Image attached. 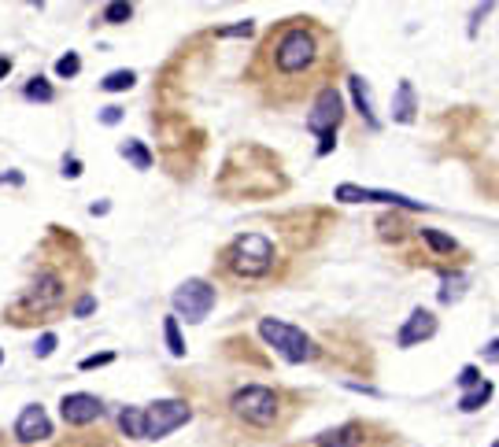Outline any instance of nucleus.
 Listing matches in <instances>:
<instances>
[{
  "instance_id": "obj_11",
  "label": "nucleus",
  "mask_w": 499,
  "mask_h": 447,
  "mask_svg": "<svg viewBox=\"0 0 499 447\" xmlns=\"http://www.w3.org/2000/svg\"><path fill=\"white\" fill-rule=\"evenodd\" d=\"M433 333H437V318H433V311H422L418 307L411 318L403 322V329H400V348H414V344H422V340H429Z\"/></svg>"
},
{
  "instance_id": "obj_3",
  "label": "nucleus",
  "mask_w": 499,
  "mask_h": 447,
  "mask_svg": "<svg viewBox=\"0 0 499 447\" xmlns=\"http://www.w3.org/2000/svg\"><path fill=\"white\" fill-rule=\"evenodd\" d=\"M233 414L241 418L244 425L252 429H270L278 425V414H281V396L267 385H244L237 396H233Z\"/></svg>"
},
{
  "instance_id": "obj_31",
  "label": "nucleus",
  "mask_w": 499,
  "mask_h": 447,
  "mask_svg": "<svg viewBox=\"0 0 499 447\" xmlns=\"http://www.w3.org/2000/svg\"><path fill=\"white\" fill-rule=\"evenodd\" d=\"M93 307H97V299H93V296H85V299H82V304H78V307H74V314H78V318H82V314H89V311H93Z\"/></svg>"
},
{
  "instance_id": "obj_32",
  "label": "nucleus",
  "mask_w": 499,
  "mask_h": 447,
  "mask_svg": "<svg viewBox=\"0 0 499 447\" xmlns=\"http://www.w3.org/2000/svg\"><path fill=\"white\" fill-rule=\"evenodd\" d=\"M63 174H67V178H78V174H82V163H78V159H67V163H63Z\"/></svg>"
},
{
  "instance_id": "obj_19",
  "label": "nucleus",
  "mask_w": 499,
  "mask_h": 447,
  "mask_svg": "<svg viewBox=\"0 0 499 447\" xmlns=\"http://www.w3.org/2000/svg\"><path fill=\"white\" fill-rule=\"evenodd\" d=\"M122 155H126V159L134 163L137 170H148V166H152V155H148V148H144L141 141H126V144H122Z\"/></svg>"
},
{
  "instance_id": "obj_7",
  "label": "nucleus",
  "mask_w": 499,
  "mask_h": 447,
  "mask_svg": "<svg viewBox=\"0 0 499 447\" xmlns=\"http://www.w3.org/2000/svg\"><path fill=\"white\" fill-rule=\"evenodd\" d=\"M211 307H215V288L207 285V281H200V278L185 281V285L174 292V311H178L185 322H204Z\"/></svg>"
},
{
  "instance_id": "obj_14",
  "label": "nucleus",
  "mask_w": 499,
  "mask_h": 447,
  "mask_svg": "<svg viewBox=\"0 0 499 447\" xmlns=\"http://www.w3.org/2000/svg\"><path fill=\"white\" fill-rule=\"evenodd\" d=\"M414 89H411V82H400V89H396V104H392V118L396 122H414Z\"/></svg>"
},
{
  "instance_id": "obj_26",
  "label": "nucleus",
  "mask_w": 499,
  "mask_h": 447,
  "mask_svg": "<svg viewBox=\"0 0 499 447\" xmlns=\"http://www.w3.org/2000/svg\"><path fill=\"white\" fill-rule=\"evenodd\" d=\"M34 351H37V359H48V355L56 351V333H45L41 340H37V348H34Z\"/></svg>"
},
{
  "instance_id": "obj_6",
  "label": "nucleus",
  "mask_w": 499,
  "mask_h": 447,
  "mask_svg": "<svg viewBox=\"0 0 499 447\" xmlns=\"http://www.w3.org/2000/svg\"><path fill=\"white\" fill-rule=\"evenodd\" d=\"M192 418L189 403L181 399H160L144 411V440H163L167 432H174L178 425H185Z\"/></svg>"
},
{
  "instance_id": "obj_21",
  "label": "nucleus",
  "mask_w": 499,
  "mask_h": 447,
  "mask_svg": "<svg viewBox=\"0 0 499 447\" xmlns=\"http://www.w3.org/2000/svg\"><path fill=\"white\" fill-rule=\"evenodd\" d=\"M134 82H137L134 71H115V74L104 78V89H108V93H122V89H129Z\"/></svg>"
},
{
  "instance_id": "obj_35",
  "label": "nucleus",
  "mask_w": 499,
  "mask_h": 447,
  "mask_svg": "<svg viewBox=\"0 0 499 447\" xmlns=\"http://www.w3.org/2000/svg\"><path fill=\"white\" fill-rule=\"evenodd\" d=\"M492 447H499V440H496V444H492Z\"/></svg>"
},
{
  "instance_id": "obj_15",
  "label": "nucleus",
  "mask_w": 499,
  "mask_h": 447,
  "mask_svg": "<svg viewBox=\"0 0 499 447\" xmlns=\"http://www.w3.org/2000/svg\"><path fill=\"white\" fill-rule=\"evenodd\" d=\"M348 89H351V97H356L363 118L377 129V115H374V108H370V93H366V82H363V78H348Z\"/></svg>"
},
{
  "instance_id": "obj_34",
  "label": "nucleus",
  "mask_w": 499,
  "mask_h": 447,
  "mask_svg": "<svg viewBox=\"0 0 499 447\" xmlns=\"http://www.w3.org/2000/svg\"><path fill=\"white\" fill-rule=\"evenodd\" d=\"M8 71H11V59H8V56H0V78H4Z\"/></svg>"
},
{
  "instance_id": "obj_1",
  "label": "nucleus",
  "mask_w": 499,
  "mask_h": 447,
  "mask_svg": "<svg viewBox=\"0 0 499 447\" xmlns=\"http://www.w3.org/2000/svg\"><path fill=\"white\" fill-rule=\"evenodd\" d=\"M337 41L330 30L314 26L311 19L288 22L278 37L267 41V59H270V78L278 74L274 85H293V97L307 93L311 85H318V78L325 74L330 59L337 63Z\"/></svg>"
},
{
  "instance_id": "obj_8",
  "label": "nucleus",
  "mask_w": 499,
  "mask_h": 447,
  "mask_svg": "<svg viewBox=\"0 0 499 447\" xmlns=\"http://www.w3.org/2000/svg\"><path fill=\"white\" fill-rule=\"evenodd\" d=\"M100 399L97 396H89V392H74V396H63L59 403V414H63V422L67 425H89V422H97L100 418Z\"/></svg>"
},
{
  "instance_id": "obj_9",
  "label": "nucleus",
  "mask_w": 499,
  "mask_h": 447,
  "mask_svg": "<svg viewBox=\"0 0 499 447\" xmlns=\"http://www.w3.org/2000/svg\"><path fill=\"white\" fill-rule=\"evenodd\" d=\"M337 200L344 204H359V200H370V204H392V207H407V211H418L422 204L407 200L400 192H381V189H359V185H337Z\"/></svg>"
},
{
  "instance_id": "obj_30",
  "label": "nucleus",
  "mask_w": 499,
  "mask_h": 447,
  "mask_svg": "<svg viewBox=\"0 0 499 447\" xmlns=\"http://www.w3.org/2000/svg\"><path fill=\"white\" fill-rule=\"evenodd\" d=\"M481 359H484V362H499V340H492V344L481 351Z\"/></svg>"
},
{
  "instance_id": "obj_18",
  "label": "nucleus",
  "mask_w": 499,
  "mask_h": 447,
  "mask_svg": "<svg viewBox=\"0 0 499 447\" xmlns=\"http://www.w3.org/2000/svg\"><path fill=\"white\" fill-rule=\"evenodd\" d=\"M422 241L433 248V252H440V255H455L458 252V244L451 241V236H444L440 229H422Z\"/></svg>"
},
{
  "instance_id": "obj_5",
  "label": "nucleus",
  "mask_w": 499,
  "mask_h": 447,
  "mask_svg": "<svg viewBox=\"0 0 499 447\" xmlns=\"http://www.w3.org/2000/svg\"><path fill=\"white\" fill-rule=\"evenodd\" d=\"M344 122V100L333 85H322L318 89V100H314V111L307 115V129L311 134H318L322 144H318V155H325L333 148V137H337V126Z\"/></svg>"
},
{
  "instance_id": "obj_36",
  "label": "nucleus",
  "mask_w": 499,
  "mask_h": 447,
  "mask_svg": "<svg viewBox=\"0 0 499 447\" xmlns=\"http://www.w3.org/2000/svg\"><path fill=\"white\" fill-rule=\"evenodd\" d=\"M0 359H4V355H0Z\"/></svg>"
},
{
  "instance_id": "obj_25",
  "label": "nucleus",
  "mask_w": 499,
  "mask_h": 447,
  "mask_svg": "<svg viewBox=\"0 0 499 447\" xmlns=\"http://www.w3.org/2000/svg\"><path fill=\"white\" fill-rule=\"evenodd\" d=\"M129 15H134V8H129V4H108V8H104V22H126Z\"/></svg>"
},
{
  "instance_id": "obj_20",
  "label": "nucleus",
  "mask_w": 499,
  "mask_h": 447,
  "mask_svg": "<svg viewBox=\"0 0 499 447\" xmlns=\"http://www.w3.org/2000/svg\"><path fill=\"white\" fill-rule=\"evenodd\" d=\"M163 336H167V348L174 359H181L185 355V340H181V329H178V318H167L163 322Z\"/></svg>"
},
{
  "instance_id": "obj_22",
  "label": "nucleus",
  "mask_w": 499,
  "mask_h": 447,
  "mask_svg": "<svg viewBox=\"0 0 499 447\" xmlns=\"http://www.w3.org/2000/svg\"><path fill=\"white\" fill-rule=\"evenodd\" d=\"M78 71H82V59H78L74 52H67V56L56 59V74H59V78H74Z\"/></svg>"
},
{
  "instance_id": "obj_4",
  "label": "nucleus",
  "mask_w": 499,
  "mask_h": 447,
  "mask_svg": "<svg viewBox=\"0 0 499 447\" xmlns=\"http://www.w3.org/2000/svg\"><path fill=\"white\" fill-rule=\"evenodd\" d=\"M259 336L267 340L285 362H311L314 355H318L304 329H296V325H288V322H278V318H262L259 322Z\"/></svg>"
},
{
  "instance_id": "obj_27",
  "label": "nucleus",
  "mask_w": 499,
  "mask_h": 447,
  "mask_svg": "<svg viewBox=\"0 0 499 447\" xmlns=\"http://www.w3.org/2000/svg\"><path fill=\"white\" fill-rule=\"evenodd\" d=\"M458 385H463V388H477V385H481V374H477V366H466V370L458 374Z\"/></svg>"
},
{
  "instance_id": "obj_23",
  "label": "nucleus",
  "mask_w": 499,
  "mask_h": 447,
  "mask_svg": "<svg viewBox=\"0 0 499 447\" xmlns=\"http://www.w3.org/2000/svg\"><path fill=\"white\" fill-rule=\"evenodd\" d=\"M26 97L30 100H52V85L45 78H30V85H26Z\"/></svg>"
},
{
  "instance_id": "obj_10",
  "label": "nucleus",
  "mask_w": 499,
  "mask_h": 447,
  "mask_svg": "<svg viewBox=\"0 0 499 447\" xmlns=\"http://www.w3.org/2000/svg\"><path fill=\"white\" fill-rule=\"evenodd\" d=\"M15 437H19V444H37V440L52 437L48 414H45L37 403H30V406H26V411L19 414V422H15Z\"/></svg>"
},
{
  "instance_id": "obj_24",
  "label": "nucleus",
  "mask_w": 499,
  "mask_h": 447,
  "mask_svg": "<svg viewBox=\"0 0 499 447\" xmlns=\"http://www.w3.org/2000/svg\"><path fill=\"white\" fill-rule=\"evenodd\" d=\"M463 285H466V278H463V274H458V278H448V281H444V292H440V299H444V304H451V299H458V296H463Z\"/></svg>"
},
{
  "instance_id": "obj_2",
  "label": "nucleus",
  "mask_w": 499,
  "mask_h": 447,
  "mask_svg": "<svg viewBox=\"0 0 499 447\" xmlns=\"http://www.w3.org/2000/svg\"><path fill=\"white\" fill-rule=\"evenodd\" d=\"M222 267L237 278H262L274 267V241L262 233H244L222 252Z\"/></svg>"
},
{
  "instance_id": "obj_29",
  "label": "nucleus",
  "mask_w": 499,
  "mask_h": 447,
  "mask_svg": "<svg viewBox=\"0 0 499 447\" xmlns=\"http://www.w3.org/2000/svg\"><path fill=\"white\" fill-rule=\"evenodd\" d=\"M252 34V22H241V26H230V30H218V37H248Z\"/></svg>"
},
{
  "instance_id": "obj_16",
  "label": "nucleus",
  "mask_w": 499,
  "mask_h": 447,
  "mask_svg": "<svg viewBox=\"0 0 499 447\" xmlns=\"http://www.w3.org/2000/svg\"><path fill=\"white\" fill-rule=\"evenodd\" d=\"M119 425H122L126 437L144 440V411H137V406H126V411L119 414Z\"/></svg>"
},
{
  "instance_id": "obj_17",
  "label": "nucleus",
  "mask_w": 499,
  "mask_h": 447,
  "mask_svg": "<svg viewBox=\"0 0 499 447\" xmlns=\"http://www.w3.org/2000/svg\"><path fill=\"white\" fill-rule=\"evenodd\" d=\"M489 396H492V385H489V381H481L477 388H470L466 396L458 399V411H466V414H470V411H481V406L489 403Z\"/></svg>"
},
{
  "instance_id": "obj_13",
  "label": "nucleus",
  "mask_w": 499,
  "mask_h": 447,
  "mask_svg": "<svg viewBox=\"0 0 499 447\" xmlns=\"http://www.w3.org/2000/svg\"><path fill=\"white\" fill-rule=\"evenodd\" d=\"M56 299H59V278H56V274H45V278L34 285V292H30V307L45 311V307L56 304Z\"/></svg>"
},
{
  "instance_id": "obj_12",
  "label": "nucleus",
  "mask_w": 499,
  "mask_h": 447,
  "mask_svg": "<svg viewBox=\"0 0 499 447\" xmlns=\"http://www.w3.org/2000/svg\"><path fill=\"white\" fill-rule=\"evenodd\" d=\"M363 444H366V429L359 422L330 429V432H322V437H318V447H363Z\"/></svg>"
},
{
  "instance_id": "obj_28",
  "label": "nucleus",
  "mask_w": 499,
  "mask_h": 447,
  "mask_svg": "<svg viewBox=\"0 0 499 447\" xmlns=\"http://www.w3.org/2000/svg\"><path fill=\"white\" fill-rule=\"evenodd\" d=\"M115 355L111 351H104V355H89V359H82V370H93V366H104V362H111Z\"/></svg>"
},
{
  "instance_id": "obj_33",
  "label": "nucleus",
  "mask_w": 499,
  "mask_h": 447,
  "mask_svg": "<svg viewBox=\"0 0 499 447\" xmlns=\"http://www.w3.org/2000/svg\"><path fill=\"white\" fill-rule=\"evenodd\" d=\"M100 118L111 126V122H119V118H122V111H119V108H104V115H100Z\"/></svg>"
}]
</instances>
